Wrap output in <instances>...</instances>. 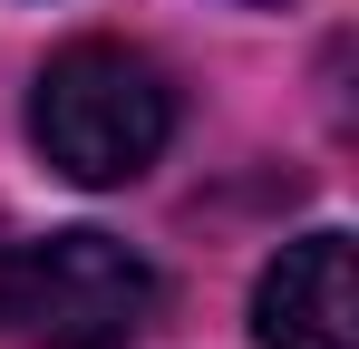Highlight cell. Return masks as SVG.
<instances>
[{"instance_id": "obj_1", "label": "cell", "mask_w": 359, "mask_h": 349, "mask_svg": "<svg viewBox=\"0 0 359 349\" xmlns=\"http://www.w3.org/2000/svg\"><path fill=\"white\" fill-rule=\"evenodd\" d=\"M29 146L68 184H136L175 146V78L126 39H68L29 88Z\"/></svg>"}, {"instance_id": "obj_2", "label": "cell", "mask_w": 359, "mask_h": 349, "mask_svg": "<svg viewBox=\"0 0 359 349\" xmlns=\"http://www.w3.org/2000/svg\"><path fill=\"white\" fill-rule=\"evenodd\" d=\"M156 262L126 252L117 233H49L0 252V330L20 349H126L156 320Z\"/></svg>"}, {"instance_id": "obj_3", "label": "cell", "mask_w": 359, "mask_h": 349, "mask_svg": "<svg viewBox=\"0 0 359 349\" xmlns=\"http://www.w3.org/2000/svg\"><path fill=\"white\" fill-rule=\"evenodd\" d=\"M262 349H359V291H350V233H301L252 291Z\"/></svg>"}, {"instance_id": "obj_4", "label": "cell", "mask_w": 359, "mask_h": 349, "mask_svg": "<svg viewBox=\"0 0 359 349\" xmlns=\"http://www.w3.org/2000/svg\"><path fill=\"white\" fill-rule=\"evenodd\" d=\"M0 252H10V224H0Z\"/></svg>"}]
</instances>
